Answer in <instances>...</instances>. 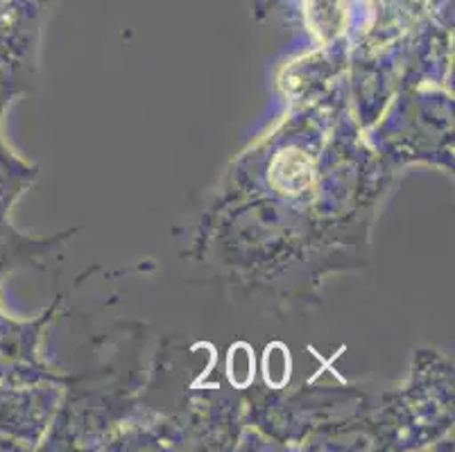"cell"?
I'll return each mask as SVG.
<instances>
[{
    "label": "cell",
    "mask_w": 455,
    "mask_h": 452,
    "mask_svg": "<svg viewBox=\"0 0 455 452\" xmlns=\"http://www.w3.org/2000/svg\"><path fill=\"white\" fill-rule=\"evenodd\" d=\"M270 179L275 188L281 190V193H301L313 181V165H310L308 156L299 152V149L281 152L276 156L275 165H272Z\"/></svg>",
    "instance_id": "1"
},
{
    "label": "cell",
    "mask_w": 455,
    "mask_h": 452,
    "mask_svg": "<svg viewBox=\"0 0 455 452\" xmlns=\"http://www.w3.org/2000/svg\"><path fill=\"white\" fill-rule=\"evenodd\" d=\"M229 380L235 387H247L254 378V355L247 344H235L229 351Z\"/></svg>",
    "instance_id": "2"
},
{
    "label": "cell",
    "mask_w": 455,
    "mask_h": 452,
    "mask_svg": "<svg viewBox=\"0 0 455 452\" xmlns=\"http://www.w3.org/2000/svg\"><path fill=\"white\" fill-rule=\"evenodd\" d=\"M288 376H291V355L283 344H272L266 351V380L275 387H281Z\"/></svg>",
    "instance_id": "3"
}]
</instances>
